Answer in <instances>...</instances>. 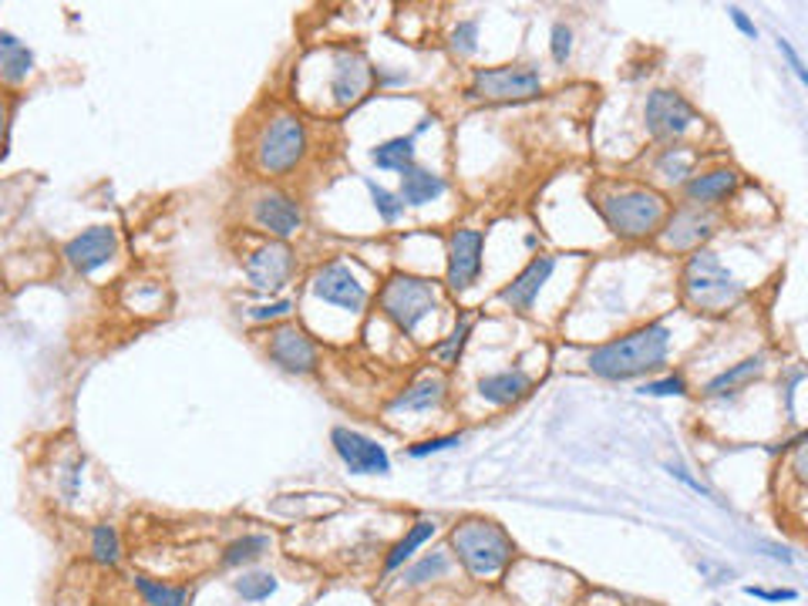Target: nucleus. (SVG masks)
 Segmentation results:
<instances>
[{
    "mask_svg": "<svg viewBox=\"0 0 808 606\" xmlns=\"http://www.w3.org/2000/svg\"><path fill=\"white\" fill-rule=\"evenodd\" d=\"M671 327L664 320H651L640 323L627 334L593 348L586 357V367L604 377V381H633V377H646L667 364L671 357Z\"/></svg>",
    "mask_w": 808,
    "mask_h": 606,
    "instance_id": "obj_1",
    "label": "nucleus"
},
{
    "mask_svg": "<svg viewBox=\"0 0 808 606\" xmlns=\"http://www.w3.org/2000/svg\"><path fill=\"white\" fill-rule=\"evenodd\" d=\"M589 199L597 206L607 230L620 243L654 240L671 212L667 199L657 189L640 186V183H607V186L593 189Z\"/></svg>",
    "mask_w": 808,
    "mask_h": 606,
    "instance_id": "obj_2",
    "label": "nucleus"
},
{
    "mask_svg": "<svg viewBox=\"0 0 808 606\" xmlns=\"http://www.w3.org/2000/svg\"><path fill=\"white\" fill-rule=\"evenodd\" d=\"M310 155V129L290 108H274L250 139V165L263 179L297 173Z\"/></svg>",
    "mask_w": 808,
    "mask_h": 606,
    "instance_id": "obj_3",
    "label": "nucleus"
},
{
    "mask_svg": "<svg viewBox=\"0 0 808 606\" xmlns=\"http://www.w3.org/2000/svg\"><path fill=\"white\" fill-rule=\"evenodd\" d=\"M449 553L472 580H496L516 563L512 536L485 516H465L449 532Z\"/></svg>",
    "mask_w": 808,
    "mask_h": 606,
    "instance_id": "obj_4",
    "label": "nucleus"
},
{
    "mask_svg": "<svg viewBox=\"0 0 808 606\" xmlns=\"http://www.w3.org/2000/svg\"><path fill=\"white\" fill-rule=\"evenodd\" d=\"M680 297L697 313H728L744 300V287L715 250H694L680 269Z\"/></svg>",
    "mask_w": 808,
    "mask_h": 606,
    "instance_id": "obj_5",
    "label": "nucleus"
},
{
    "mask_svg": "<svg viewBox=\"0 0 808 606\" xmlns=\"http://www.w3.org/2000/svg\"><path fill=\"white\" fill-rule=\"evenodd\" d=\"M377 307L405 338H414L418 323L442 307V290L435 280L418 277V273H391L377 294Z\"/></svg>",
    "mask_w": 808,
    "mask_h": 606,
    "instance_id": "obj_6",
    "label": "nucleus"
},
{
    "mask_svg": "<svg viewBox=\"0 0 808 606\" xmlns=\"http://www.w3.org/2000/svg\"><path fill=\"white\" fill-rule=\"evenodd\" d=\"M472 101L485 104H509V101H529L543 95V75L532 65H499V68H478L465 88Z\"/></svg>",
    "mask_w": 808,
    "mask_h": 606,
    "instance_id": "obj_7",
    "label": "nucleus"
},
{
    "mask_svg": "<svg viewBox=\"0 0 808 606\" xmlns=\"http://www.w3.org/2000/svg\"><path fill=\"white\" fill-rule=\"evenodd\" d=\"M705 122L700 119L697 108L674 88H654L646 95V104H643V125L651 132L654 142H664V145H684V139Z\"/></svg>",
    "mask_w": 808,
    "mask_h": 606,
    "instance_id": "obj_8",
    "label": "nucleus"
},
{
    "mask_svg": "<svg viewBox=\"0 0 808 606\" xmlns=\"http://www.w3.org/2000/svg\"><path fill=\"white\" fill-rule=\"evenodd\" d=\"M721 216L715 209H700V206H677L674 212H667L664 227L657 233V243L664 253L674 256H690L694 250H705L708 240L718 233Z\"/></svg>",
    "mask_w": 808,
    "mask_h": 606,
    "instance_id": "obj_9",
    "label": "nucleus"
},
{
    "mask_svg": "<svg viewBox=\"0 0 808 606\" xmlns=\"http://www.w3.org/2000/svg\"><path fill=\"white\" fill-rule=\"evenodd\" d=\"M266 357L277 371L307 377L320 367V348L307 330L294 320H280L266 330Z\"/></svg>",
    "mask_w": 808,
    "mask_h": 606,
    "instance_id": "obj_10",
    "label": "nucleus"
},
{
    "mask_svg": "<svg viewBox=\"0 0 808 606\" xmlns=\"http://www.w3.org/2000/svg\"><path fill=\"white\" fill-rule=\"evenodd\" d=\"M310 294L328 307H337L344 313H364L370 304L367 284L344 260H328L310 273Z\"/></svg>",
    "mask_w": 808,
    "mask_h": 606,
    "instance_id": "obj_11",
    "label": "nucleus"
},
{
    "mask_svg": "<svg viewBox=\"0 0 808 606\" xmlns=\"http://www.w3.org/2000/svg\"><path fill=\"white\" fill-rule=\"evenodd\" d=\"M250 223L259 233H266L269 240L287 243L303 230L307 216H303V206L297 196H290L284 189H263L250 202Z\"/></svg>",
    "mask_w": 808,
    "mask_h": 606,
    "instance_id": "obj_12",
    "label": "nucleus"
},
{
    "mask_svg": "<svg viewBox=\"0 0 808 606\" xmlns=\"http://www.w3.org/2000/svg\"><path fill=\"white\" fill-rule=\"evenodd\" d=\"M243 273L259 294H280L297 273V253L280 240H266L243 256Z\"/></svg>",
    "mask_w": 808,
    "mask_h": 606,
    "instance_id": "obj_13",
    "label": "nucleus"
},
{
    "mask_svg": "<svg viewBox=\"0 0 808 606\" xmlns=\"http://www.w3.org/2000/svg\"><path fill=\"white\" fill-rule=\"evenodd\" d=\"M445 287L452 294H465L478 284L482 277V256H485V233L472 227H458L449 233V250H445Z\"/></svg>",
    "mask_w": 808,
    "mask_h": 606,
    "instance_id": "obj_14",
    "label": "nucleus"
},
{
    "mask_svg": "<svg viewBox=\"0 0 808 606\" xmlns=\"http://www.w3.org/2000/svg\"><path fill=\"white\" fill-rule=\"evenodd\" d=\"M331 101L337 108H354L367 98L374 85V65L361 47H337L331 58Z\"/></svg>",
    "mask_w": 808,
    "mask_h": 606,
    "instance_id": "obj_15",
    "label": "nucleus"
},
{
    "mask_svg": "<svg viewBox=\"0 0 808 606\" xmlns=\"http://www.w3.org/2000/svg\"><path fill=\"white\" fill-rule=\"evenodd\" d=\"M331 445L351 475H391V455L385 452L381 442H374L364 431L341 425L331 431Z\"/></svg>",
    "mask_w": 808,
    "mask_h": 606,
    "instance_id": "obj_16",
    "label": "nucleus"
},
{
    "mask_svg": "<svg viewBox=\"0 0 808 606\" xmlns=\"http://www.w3.org/2000/svg\"><path fill=\"white\" fill-rule=\"evenodd\" d=\"M119 246L122 240L115 227H88L65 243V260L75 273L91 277V273H98L101 266H108L119 256Z\"/></svg>",
    "mask_w": 808,
    "mask_h": 606,
    "instance_id": "obj_17",
    "label": "nucleus"
},
{
    "mask_svg": "<svg viewBox=\"0 0 808 606\" xmlns=\"http://www.w3.org/2000/svg\"><path fill=\"white\" fill-rule=\"evenodd\" d=\"M553 269H556V256H550V253L532 256V260L516 273V277L499 290V300H502L509 310H516V313H532L539 294H543V287H546L550 277H553Z\"/></svg>",
    "mask_w": 808,
    "mask_h": 606,
    "instance_id": "obj_18",
    "label": "nucleus"
},
{
    "mask_svg": "<svg viewBox=\"0 0 808 606\" xmlns=\"http://www.w3.org/2000/svg\"><path fill=\"white\" fill-rule=\"evenodd\" d=\"M741 179H744V176L734 169V165H711V169L694 173L680 189H684L687 206L718 209V206H724V202L741 189Z\"/></svg>",
    "mask_w": 808,
    "mask_h": 606,
    "instance_id": "obj_19",
    "label": "nucleus"
},
{
    "mask_svg": "<svg viewBox=\"0 0 808 606\" xmlns=\"http://www.w3.org/2000/svg\"><path fill=\"white\" fill-rule=\"evenodd\" d=\"M475 392L485 405H496V408H509V405H519L522 398H529L532 392V374H525L522 367H506V371H492L478 377Z\"/></svg>",
    "mask_w": 808,
    "mask_h": 606,
    "instance_id": "obj_20",
    "label": "nucleus"
},
{
    "mask_svg": "<svg viewBox=\"0 0 808 606\" xmlns=\"http://www.w3.org/2000/svg\"><path fill=\"white\" fill-rule=\"evenodd\" d=\"M449 398V377L445 374H421L418 381H411L401 395H395V401L388 405L391 415H424V411H435L442 408Z\"/></svg>",
    "mask_w": 808,
    "mask_h": 606,
    "instance_id": "obj_21",
    "label": "nucleus"
},
{
    "mask_svg": "<svg viewBox=\"0 0 808 606\" xmlns=\"http://www.w3.org/2000/svg\"><path fill=\"white\" fill-rule=\"evenodd\" d=\"M765 364H768L765 354H751V357L731 364L728 371H721L718 377H711L705 384V398H734V395H741L754 377L765 374Z\"/></svg>",
    "mask_w": 808,
    "mask_h": 606,
    "instance_id": "obj_22",
    "label": "nucleus"
},
{
    "mask_svg": "<svg viewBox=\"0 0 808 606\" xmlns=\"http://www.w3.org/2000/svg\"><path fill=\"white\" fill-rule=\"evenodd\" d=\"M449 192V183H445V176H439L435 169H424V165H411V169H405L401 173V189H398V196H401V202L405 206H411V209H421V206H428V202H435V199H442Z\"/></svg>",
    "mask_w": 808,
    "mask_h": 606,
    "instance_id": "obj_23",
    "label": "nucleus"
},
{
    "mask_svg": "<svg viewBox=\"0 0 808 606\" xmlns=\"http://www.w3.org/2000/svg\"><path fill=\"white\" fill-rule=\"evenodd\" d=\"M34 75V51L11 31H0V85H24Z\"/></svg>",
    "mask_w": 808,
    "mask_h": 606,
    "instance_id": "obj_24",
    "label": "nucleus"
},
{
    "mask_svg": "<svg viewBox=\"0 0 808 606\" xmlns=\"http://www.w3.org/2000/svg\"><path fill=\"white\" fill-rule=\"evenodd\" d=\"M435 532H439V522H435V519H414V522L405 529V536L388 549L381 573L391 576V573H398L405 563H411V560L418 557V549H421L428 539H435Z\"/></svg>",
    "mask_w": 808,
    "mask_h": 606,
    "instance_id": "obj_25",
    "label": "nucleus"
},
{
    "mask_svg": "<svg viewBox=\"0 0 808 606\" xmlns=\"http://www.w3.org/2000/svg\"><path fill=\"white\" fill-rule=\"evenodd\" d=\"M697 158L690 145H664L654 158V176L667 186H684L697 173Z\"/></svg>",
    "mask_w": 808,
    "mask_h": 606,
    "instance_id": "obj_26",
    "label": "nucleus"
},
{
    "mask_svg": "<svg viewBox=\"0 0 808 606\" xmlns=\"http://www.w3.org/2000/svg\"><path fill=\"white\" fill-rule=\"evenodd\" d=\"M452 570V553L449 549H431L421 560H411L405 563L398 573H401V586L405 590H421V586H431L435 580H445Z\"/></svg>",
    "mask_w": 808,
    "mask_h": 606,
    "instance_id": "obj_27",
    "label": "nucleus"
},
{
    "mask_svg": "<svg viewBox=\"0 0 808 606\" xmlns=\"http://www.w3.org/2000/svg\"><path fill=\"white\" fill-rule=\"evenodd\" d=\"M414 152H418V135H395V139H385L370 148V162L377 169L385 173H405L414 165Z\"/></svg>",
    "mask_w": 808,
    "mask_h": 606,
    "instance_id": "obj_28",
    "label": "nucleus"
},
{
    "mask_svg": "<svg viewBox=\"0 0 808 606\" xmlns=\"http://www.w3.org/2000/svg\"><path fill=\"white\" fill-rule=\"evenodd\" d=\"M269 549H274V539L269 536H263V532H246V536H240V539H233L226 549H223V557H220V563L226 566V570H246V566H256Z\"/></svg>",
    "mask_w": 808,
    "mask_h": 606,
    "instance_id": "obj_29",
    "label": "nucleus"
},
{
    "mask_svg": "<svg viewBox=\"0 0 808 606\" xmlns=\"http://www.w3.org/2000/svg\"><path fill=\"white\" fill-rule=\"evenodd\" d=\"M233 590L243 603L256 606V603H266L269 596H274L280 590V576L269 573V570H256V566H246L240 570V576L233 580Z\"/></svg>",
    "mask_w": 808,
    "mask_h": 606,
    "instance_id": "obj_30",
    "label": "nucleus"
},
{
    "mask_svg": "<svg viewBox=\"0 0 808 606\" xmlns=\"http://www.w3.org/2000/svg\"><path fill=\"white\" fill-rule=\"evenodd\" d=\"M135 590H139L145 606H186L189 603L186 586H173V583L155 580V576H135Z\"/></svg>",
    "mask_w": 808,
    "mask_h": 606,
    "instance_id": "obj_31",
    "label": "nucleus"
},
{
    "mask_svg": "<svg viewBox=\"0 0 808 606\" xmlns=\"http://www.w3.org/2000/svg\"><path fill=\"white\" fill-rule=\"evenodd\" d=\"M88 549H91V560L98 566H119L122 560V539H119V529L108 526V522H98L91 529V539H88Z\"/></svg>",
    "mask_w": 808,
    "mask_h": 606,
    "instance_id": "obj_32",
    "label": "nucleus"
},
{
    "mask_svg": "<svg viewBox=\"0 0 808 606\" xmlns=\"http://www.w3.org/2000/svg\"><path fill=\"white\" fill-rule=\"evenodd\" d=\"M468 338H472V317H465V313H462L452 334H449L445 341H439L435 348H431V354L439 357V364L452 367V364H458V357H462V351H465Z\"/></svg>",
    "mask_w": 808,
    "mask_h": 606,
    "instance_id": "obj_33",
    "label": "nucleus"
},
{
    "mask_svg": "<svg viewBox=\"0 0 808 606\" xmlns=\"http://www.w3.org/2000/svg\"><path fill=\"white\" fill-rule=\"evenodd\" d=\"M364 186H367V192H370V202H374L377 216H381L388 227L398 223V219L405 216V209H408V206L401 202V196L391 192V189H385V186H377L374 179H364Z\"/></svg>",
    "mask_w": 808,
    "mask_h": 606,
    "instance_id": "obj_34",
    "label": "nucleus"
},
{
    "mask_svg": "<svg viewBox=\"0 0 808 606\" xmlns=\"http://www.w3.org/2000/svg\"><path fill=\"white\" fill-rule=\"evenodd\" d=\"M478 21H458L449 34V51L455 54V58H472V54L478 51Z\"/></svg>",
    "mask_w": 808,
    "mask_h": 606,
    "instance_id": "obj_35",
    "label": "nucleus"
},
{
    "mask_svg": "<svg viewBox=\"0 0 808 606\" xmlns=\"http://www.w3.org/2000/svg\"><path fill=\"white\" fill-rule=\"evenodd\" d=\"M690 388H687V377L684 374H664V377H654V381H646L643 388H640V395H646V398H684Z\"/></svg>",
    "mask_w": 808,
    "mask_h": 606,
    "instance_id": "obj_36",
    "label": "nucleus"
},
{
    "mask_svg": "<svg viewBox=\"0 0 808 606\" xmlns=\"http://www.w3.org/2000/svg\"><path fill=\"white\" fill-rule=\"evenodd\" d=\"M465 438L468 434H462V431L439 434V438H424V442H418V445L408 449V455L411 459H428V455H439V452H452V449H462L465 445Z\"/></svg>",
    "mask_w": 808,
    "mask_h": 606,
    "instance_id": "obj_37",
    "label": "nucleus"
},
{
    "mask_svg": "<svg viewBox=\"0 0 808 606\" xmlns=\"http://www.w3.org/2000/svg\"><path fill=\"white\" fill-rule=\"evenodd\" d=\"M290 310H294V300L280 297V300H269V304H256V307H250V310H246V317H250L253 323H280V320H287V317H290Z\"/></svg>",
    "mask_w": 808,
    "mask_h": 606,
    "instance_id": "obj_38",
    "label": "nucleus"
},
{
    "mask_svg": "<svg viewBox=\"0 0 808 606\" xmlns=\"http://www.w3.org/2000/svg\"><path fill=\"white\" fill-rule=\"evenodd\" d=\"M550 54H553V62L556 65H566L569 62V54H573V27L569 24H553V31H550Z\"/></svg>",
    "mask_w": 808,
    "mask_h": 606,
    "instance_id": "obj_39",
    "label": "nucleus"
},
{
    "mask_svg": "<svg viewBox=\"0 0 808 606\" xmlns=\"http://www.w3.org/2000/svg\"><path fill=\"white\" fill-rule=\"evenodd\" d=\"M667 472H671V475H674L677 482H684V485H687L690 492L705 495V499H715V495H711V488H708L705 482H697L694 475H687V469H684V465H667Z\"/></svg>",
    "mask_w": 808,
    "mask_h": 606,
    "instance_id": "obj_40",
    "label": "nucleus"
},
{
    "mask_svg": "<svg viewBox=\"0 0 808 606\" xmlns=\"http://www.w3.org/2000/svg\"><path fill=\"white\" fill-rule=\"evenodd\" d=\"M744 593L754 596V599H768V603H788V599H798L795 590H762V586H748Z\"/></svg>",
    "mask_w": 808,
    "mask_h": 606,
    "instance_id": "obj_41",
    "label": "nucleus"
},
{
    "mask_svg": "<svg viewBox=\"0 0 808 606\" xmlns=\"http://www.w3.org/2000/svg\"><path fill=\"white\" fill-rule=\"evenodd\" d=\"M728 18H731V24H734V27H738L744 37H751V41L759 37V24H754V21H751V18L741 11V8H728Z\"/></svg>",
    "mask_w": 808,
    "mask_h": 606,
    "instance_id": "obj_42",
    "label": "nucleus"
},
{
    "mask_svg": "<svg viewBox=\"0 0 808 606\" xmlns=\"http://www.w3.org/2000/svg\"><path fill=\"white\" fill-rule=\"evenodd\" d=\"M778 51L788 58V65H792V71L798 75V81H808V71H805V65H801V58H798V51H795L785 37H778Z\"/></svg>",
    "mask_w": 808,
    "mask_h": 606,
    "instance_id": "obj_43",
    "label": "nucleus"
},
{
    "mask_svg": "<svg viewBox=\"0 0 808 606\" xmlns=\"http://www.w3.org/2000/svg\"><path fill=\"white\" fill-rule=\"evenodd\" d=\"M8 125H11V108L4 98H0V148H4V142H8Z\"/></svg>",
    "mask_w": 808,
    "mask_h": 606,
    "instance_id": "obj_44",
    "label": "nucleus"
},
{
    "mask_svg": "<svg viewBox=\"0 0 808 606\" xmlns=\"http://www.w3.org/2000/svg\"><path fill=\"white\" fill-rule=\"evenodd\" d=\"M593 606H610V603H593Z\"/></svg>",
    "mask_w": 808,
    "mask_h": 606,
    "instance_id": "obj_45",
    "label": "nucleus"
}]
</instances>
